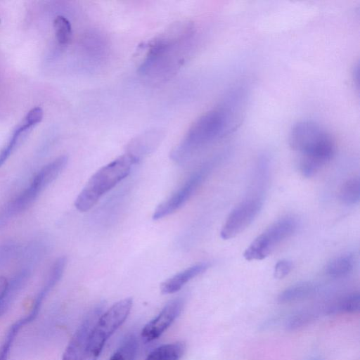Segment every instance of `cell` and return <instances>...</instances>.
<instances>
[{"mask_svg": "<svg viewBox=\"0 0 360 360\" xmlns=\"http://www.w3.org/2000/svg\"><path fill=\"white\" fill-rule=\"evenodd\" d=\"M9 283L4 276H0V300L2 299L8 292Z\"/></svg>", "mask_w": 360, "mask_h": 360, "instance_id": "24", "label": "cell"}, {"mask_svg": "<svg viewBox=\"0 0 360 360\" xmlns=\"http://www.w3.org/2000/svg\"><path fill=\"white\" fill-rule=\"evenodd\" d=\"M238 127L222 106L210 110L191 124L182 141L172 150V158L178 162H185L200 148L229 136Z\"/></svg>", "mask_w": 360, "mask_h": 360, "instance_id": "2", "label": "cell"}, {"mask_svg": "<svg viewBox=\"0 0 360 360\" xmlns=\"http://www.w3.org/2000/svg\"><path fill=\"white\" fill-rule=\"evenodd\" d=\"M262 207L259 197H251L240 202L230 212L220 235L224 240L234 238L245 230L255 219Z\"/></svg>", "mask_w": 360, "mask_h": 360, "instance_id": "6", "label": "cell"}, {"mask_svg": "<svg viewBox=\"0 0 360 360\" xmlns=\"http://www.w3.org/2000/svg\"><path fill=\"white\" fill-rule=\"evenodd\" d=\"M44 112L39 107L31 109L13 132L7 145L0 152V167L21 143L27 132L42 120Z\"/></svg>", "mask_w": 360, "mask_h": 360, "instance_id": "10", "label": "cell"}, {"mask_svg": "<svg viewBox=\"0 0 360 360\" xmlns=\"http://www.w3.org/2000/svg\"><path fill=\"white\" fill-rule=\"evenodd\" d=\"M103 310V304H98L86 314L65 348L61 360H82L92 329Z\"/></svg>", "mask_w": 360, "mask_h": 360, "instance_id": "8", "label": "cell"}, {"mask_svg": "<svg viewBox=\"0 0 360 360\" xmlns=\"http://www.w3.org/2000/svg\"><path fill=\"white\" fill-rule=\"evenodd\" d=\"M132 304L131 298H124L101 314L92 329L82 360L98 359L108 339L128 316Z\"/></svg>", "mask_w": 360, "mask_h": 360, "instance_id": "4", "label": "cell"}, {"mask_svg": "<svg viewBox=\"0 0 360 360\" xmlns=\"http://www.w3.org/2000/svg\"><path fill=\"white\" fill-rule=\"evenodd\" d=\"M297 221L291 217H283L258 236L246 248L243 257L246 260H262L275 247L290 237L296 230Z\"/></svg>", "mask_w": 360, "mask_h": 360, "instance_id": "5", "label": "cell"}, {"mask_svg": "<svg viewBox=\"0 0 360 360\" xmlns=\"http://www.w3.org/2000/svg\"><path fill=\"white\" fill-rule=\"evenodd\" d=\"M359 65H356L355 68L353 70L352 75H353V79L354 82V84H356L359 86Z\"/></svg>", "mask_w": 360, "mask_h": 360, "instance_id": "25", "label": "cell"}, {"mask_svg": "<svg viewBox=\"0 0 360 360\" xmlns=\"http://www.w3.org/2000/svg\"><path fill=\"white\" fill-rule=\"evenodd\" d=\"M184 349L185 345L180 342L163 345L151 352L146 360H179Z\"/></svg>", "mask_w": 360, "mask_h": 360, "instance_id": "16", "label": "cell"}, {"mask_svg": "<svg viewBox=\"0 0 360 360\" xmlns=\"http://www.w3.org/2000/svg\"><path fill=\"white\" fill-rule=\"evenodd\" d=\"M209 165L193 174L176 191L161 202L154 210L153 219H160L181 208L202 184L209 171Z\"/></svg>", "mask_w": 360, "mask_h": 360, "instance_id": "7", "label": "cell"}, {"mask_svg": "<svg viewBox=\"0 0 360 360\" xmlns=\"http://www.w3.org/2000/svg\"><path fill=\"white\" fill-rule=\"evenodd\" d=\"M68 162L67 155H60L44 165L33 178L30 186L39 194L63 172Z\"/></svg>", "mask_w": 360, "mask_h": 360, "instance_id": "11", "label": "cell"}, {"mask_svg": "<svg viewBox=\"0 0 360 360\" xmlns=\"http://www.w3.org/2000/svg\"><path fill=\"white\" fill-rule=\"evenodd\" d=\"M139 160L127 153L100 168L89 179L75 201L80 212H86L98 200L130 173L132 165Z\"/></svg>", "mask_w": 360, "mask_h": 360, "instance_id": "3", "label": "cell"}, {"mask_svg": "<svg viewBox=\"0 0 360 360\" xmlns=\"http://www.w3.org/2000/svg\"><path fill=\"white\" fill-rule=\"evenodd\" d=\"M137 342L134 335H128L116 349L109 360H134Z\"/></svg>", "mask_w": 360, "mask_h": 360, "instance_id": "20", "label": "cell"}, {"mask_svg": "<svg viewBox=\"0 0 360 360\" xmlns=\"http://www.w3.org/2000/svg\"><path fill=\"white\" fill-rule=\"evenodd\" d=\"M288 144L301 155L299 167L306 177L314 176L333 158L335 143L319 124L308 120L294 124L288 134Z\"/></svg>", "mask_w": 360, "mask_h": 360, "instance_id": "1", "label": "cell"}, {"mask_svg": "<svg viewBox=\"0 0 360 360\" xmlns=\"http://www.w3.org/2000/svg\"><path fill=\"white\" fill-rule=\"evenodd\" d=\"M354 258L352 254L345 253L332 259L326 266V273L331 277H342L353 269Z\"/></svg>", "mask_w": 360, "mask_h": 360, "instance_id": "15", "label": "cell"}, {"mask_svg": "<svg viewBox=\"0 0 360 360\" xmlns=\"http://www.w3.org/2000/svg\"><path fill=\"white\" fill-rule=\"evenodd\" d=\"M0 316H1V314H0Z\"/></svg>", "mask_w": 360, "mask_h": 360, "instance_id": "27", "label": "cell"}, {"mask_svg": "<svg viewBox=\"0 0 360 360\" xmlns=\"http://www.w3.org/2000/svg\"><path fill=\"white\" fill-rule=\"evenodd\" d=\"M56 38L60 45H67L72 38V27L70 21L63 15L57 16L53 20Z\"/></svg>", "mask_w": 360, "mask_h": 360, "instance_id": "21", "label": "cell"}, {"mask_svg": "<svg viewBox=\"0 0 360 360\" xmlns=\"http://www.w3.org/2000/svg\"><path fill=\"white\" fill-rule=\"evenodd\" d=\"M315 290L316 285L311 282H299L282 291L278 297V301L286 303L299 300L312 295Z\"/></svg>", "mask_w": 360, "mask_h": 360, "instance_id": "14", "label": "cell"}, {"mask_svg": "<svg viewBox=\"0 0 360 360\" xmlns=\"http://www.w3.org/2000/svg\"><path fill=\"white\" fill-rule=\"evenodd\" d=\"M208 267L207 263H199L177 273L161 283V292L167 295L179 291L186 283L205 271Z\"/></svg>", "mask_w": 360, "mask_h": 360, "instance_id": "12", "label": "cell"}, {"mask_svg": "<svg viewBox=\"0 0 360 360\" xmlns=\"http://www.w3.org/2000/svg\"><path fill=\"white\" fill-rule=\"evenodd\" d=\"M184 300L176 298L169 302L141 331L144 342H151L160 337L174 322L182 311Z\"/></svg>", "mask_w": 360, "mask_h": 360, "instance_id": "9", "label": "cell"}, {"mask_svg": "<svg viewBox=\"0 0 360 360\" xmlns=\"http://www.w3.org/2000/svg\"><path fill=\"white\" fill-rule=\"evenodd\" d=\"M162 136L163 133L160 130L153 129L146 131L131 141L127 153L140 160L143 155L155 149L162 140Z\"/></svg>", "mask_w": 360, "mask_h": 360, "instance_id": "13", "label": "cell"}, {"mask_svg": "<svg viewBox=\"0 0 360 360\" xmlns=\"http://www.w3.org/2000/svg\"><path fill=\"white\" fill-rule=\"evenodd\" d=\"M360 310V295L359 292L348 295L328 309V314L339 313H356Z\"/></svg>", "mask_w": 360, "mask_h": 360, "instance_id": "18", "label": "cell"}, {"mask_svg": "<svg viewBox=\"0 0 360 360\" xmlns=\"http://www.w3.org/2000/svg\"><path fill=\"white\" fill-rule=\"evenodd\" d=\"M314 319V315L309 312H300L291 316L285 323L288 330H295L307 325Z\"/></svg>", "mask_w": 360, "mask_h": 360, "instance_id": "22", "label": "cell"}, {"mask_svg": "<svg viewBox=\"0 0 360 360\" xmlns=\"http://www.w3.org/2000/svg\"><path fill=\"white\" fill-rule=\"evenodd\" d=\"M309 360H321V359L319 356H314L311 358Z\"/></svg>", "mask_w": 360, "mask_h": 360, "instance_id": "26", "label": "cell"}, {"mask_svg": "<svg viewBox=\"0 0 360 360\" xmlns=\"http://www.w3.org/2000/svg\"><path fill=\"white\" fill-rule=\"evenodd\" d=\"M340 199L346 205H355L360 199V179L353 176L342 185L340 190Z\"/></svg>", "mask_w": 360, "mask_h": 360, "instance_id": "17", "label": "cell"}, {"mask_svg": "<svg viewBox=\"0 0 360 360\" xmlns=\"http://www.w3.org/2000/svg\"><path fill=\"white\" fill-rule=\"evenodd\" d=\"M27 323V321L24 317L18 320L11 326L0 345V360L8 359L11 348L18 331L23 327V326Z\"/></svg>", "mask_w": 360, "mask_h": 360, "instance_id": "19", "label": "cell"}, {"mask_svg": "<svg viewBox=\"0 0 360 360\" xmlns=\"http://www.w3.org/2000/svg\"><path fill=\"white\" fill-rule=\"evenodd\" d=\"M292 269V264L290 260L281 259L274 266V276L277 279H282L291 271Z\"/></svg>", "mask_w": 360, "mask_h": 360, "instance_id": "23", "label": "cell"}]
</instances>
